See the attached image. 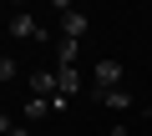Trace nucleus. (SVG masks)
<instances>
[{"label":"nucleus","mask_w":152,"mask_h":136,"mask_svg":"<svg viewBox=\"0 0 152 136\" xmlns=\"http://www.w3.org/2000/svg\"><path fill=\"white\" fill-rule=\"evenodd\" d=\"M56 15H61V35H66V40H86V30H91L86 10H76V5H56Z\"/></svg>","instance_id":"nucleus-1"},{"label":"nucleus","mask_w":152,"mask_h":136,"mask_svg":"<svg viewBox=\"0 0 152 136\" xmlns=\"http://www.w3.org/2000/svg\"><path fill=\"white\" fill-rule=\"evenodd\" d=\"M91 86H96V91H117V86H122V60H112V55H96Z\"/></svg>","instance_id":"nucleus-2"},{"label":"nucleus","mask_w":152,"mask_h":136,"mask_svg":"<svg viewBox=\"0 0 152 136\" xmlns=\"http://www.w3.org/2000/svg\"><path fill=\"white\" fill-rule=\"evenodd\" d=\"M10 35H15V40H51V30H46L36 15H26V10L10 15Z\"/></svg>","instance_id":"nucleus-3"},{"label":"nucleus","mask_w":152,"mask_h":136,"mask_svg":"<svg viewBox=\"0 0 152 136\" xmlns=\"http://www.w3.org/2000/svg\"><path fill=\"white\" fill-rule=\"evenodd\" d=\"M76 60H81V40H56V65H61V71H76Z\"/></svg>","instance_id":"nucleus-4"},{"label":"nucleus","mask_w":152,"mask_h":136,"mask_svg":"<svg viewBox=\"0 0 152 136\" xmlns=\"http://www.w3.org/2000/svg\"><path fill=\"white\" fill-rule=\"evenodd\" d=\"M31 91L41 96V101H51L61 86H56V71H31Z\"/></svg>","instance_id":"nucleus-5"},{"label":"nucleus","mask_w":152,"mask_h":136,"mask_svg":"<svg viewBox=\"0 0 152 136\" xmlns=\"http://www.w3.org/2000/svg\"><path fill=\"white\" fill-rule=\"evenodd\" d=\"M96 101H102L107 111H132V91H127V86H117V91H96Z\"/></svg>","instance_id":"nucleus-6"},{"label":"nucleus","mask_w":152,"mask_h":136,"mask_svg":"<svg viewBox=\"0 0 152 136\" xmlns=\"http://www.w3.org/2000/svg\"><path fill=\"white\" fill-rule=\"evenodd\" d=\"M56 86H61V96H76V91H81V76H76V71H61V65H56Z\"/></svg>","instance_id":"nucleus-7"},{"label":"nucleus","mask_w":152,"mask_h":136,"mask_svg":"<svg viewBox=\"0 0 152 136\" xmlns=\"http://www.w3.org/2000/svg\"><path fill=\"white\" fill-rule=\"evenodd\" d=\"M46 116H51V101L31 96V101H26V126H31V121H46Z\"/></svg>","instance_id":"nucleus-8"},{"label":"nucleus","mask_w":152,"mask_h":136,"mask_svg":"<svg viewBox=\"0 0 152 136\" xmlns=\"http://www.w3.org/2000/svg\"><path fill=\"white\" fill-rule=\"evenodd\" d=\"M5 81H15V60H10V55H0V86H5Z\"/></svg>","instance_id":"nucleus-9"},{"label":"nucleus","mask_w":152,"mask_h":136,"mask_svg":"<svg viewBox=\"0 0 152 136\" xmlns=\"http://www.w3.org/2000/svg\"><path fill=\"white\" fill-rule=\"evenodd\" d=\"M66 106H71V96H61V91H56V96H51V116H66Z\"/></svg>","instance_id":"nucleus-10"},{"label":"nucleus","mask_w":152,"mask_h":136,"mask_svg":"<svg viewBox=\"0 0 152 136\" xmlns=\"http://www.w3.org/2000/svg\"><path fill=\"white\" fill-rule=\"evenodd\" d=\"M10 131H15V121H10V116H0V136H10Z\"/></svg>","instance_id":"nucleus-11"},{"label":"nucleus","mask_w":152,"mask_h":136,"mask_svg":"<svg viewBox=\"0 0 152 136\" xmlns=\"http://www.w3.org/2000/svg\"><path fill=\"white\" fill-rule=\"evenodd\" d=\"M107 136H132V131H127V126H112V131H107Z\"/></svg>","instance_id":"nucleus-12"},{"label":"nucleus","mask_w":152,"mask_h":136,"mask_svg":"<svg viewBox=\"0 0 152 136\" xmlns=\"http://www.w3.org/2000/svg\"><path fill=\"white\" fill-rule=\"evenodd\" d=\"M10 136H31V126H15V131H10Z\"/></svg>","instance_id":"nucleus-13"},{"label":"nucleus","mask_w":152,"mask_h":136,"mask_svg":"<svg viewBox=\"0 0 152 136\" xmlns=\"http://www.w3.org/2000/svg\"><path fill=\"white\" fill-rule=\"evenodd\" d=\"M142 116H152V101H147V106H142Z\"/></svg>","instance_id":"nucleus-14"}]
</instances>
